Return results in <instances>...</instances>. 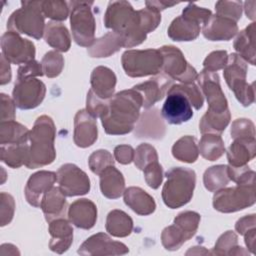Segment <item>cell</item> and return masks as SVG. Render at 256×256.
I'll list each match as a JSON object with an SVG mask.
<instances>
[{"label": "cell", "mask_w": 256, "mask_h": 256, "mask_svg": "<svg viewBox=\"0 0 256 256\" xmlns=\"http://www.w3.org/2000/svg\"><path fill=\"white\" fill-rule=\"evenodd\" d=\"M143 99L134 89L123 90L108 100L107 112L100 118L107 134L124 135L134 129L139 120Z\"/></svg>", "instance_id": "cell-1"}, {"label": "cell", "mask_w": 256, "mask_h": 256, "mask_svg": "<svg viewBox=\"0 0 256 256\" xmlns=\"http://www.w3.org/2000/svg\"><path fill=\"white\" fill-rule=\"evenodd\" d=\"M55 125L49 116L42 115L36 119L28 136L29 148L24 164L27 168L43 167L55 160Z\"/></svg>", "instance_id": "cell-2"}, {"label": "cell", "mask_w": 256, "mask_h": 256, "mask_svg": "<svg viewBox=\"0 0 256 256\" xmlns=\"http://www.w3.org/2000/svg\"><path fill=\"white\" fill-rule=\"evenodd\" d=\"M167 181L162 189L164 204L171 208H179L187 204L194 192L196 173L194 170L183 167H173L165 174Z\"/></svg>", "instance_id": "cell-3"}, {"label": "cell", "mask_w": 256, "mask_h": 256, "mask_svg": "<svg viewBox=\"0 0 256 256\" xmlns=\"http://www.w3.org/2000/svg\"><path fill=\"white\" fill-rule=\"evenodd\" d=\"M44 18L42 1H21V8L15 10L8 19L7 28L17 34L40 39L46 27Z\"/></svg>", "instance_id": "cell-4"}, {"label": "cell", "mask_w": 256, "mask_h": 256, "mask_svg": "<svg viewBox=\"0 0 256 256\" xmlns=\"http://www.w3.org/2000/svg\"><path fill=\"white\" fill-rule=\"evenodd\" d=\"M223 76L229 88L234 92L237 100L245 107L250 106L255 100L254 83L246 82L247 62L238 54L232 53L228 56L227 63L223 68Z\"/></svg>", "instance_id": "cell-5"}, {"label": "cell", "mask_w": 256, "mask_h": 256, "mask_svg": "<svg viewBox=\"0 0 256 256\" xmlns=\"http://www.w3.org/2000/svg\"><path fill=\"white\" fill-rule=\"evenodd\" d=\"M70 9V24L74 41L82 47H90L95 41V19L91 10L93 1L67 2Z\"/></svg>", "instance_id": "cell-6"}, {"label": "cell", "mask_w": 256, "mask_h": 256, "mask_svg": "<svg viewBox=\"0 0 256 256\" xmlns=\"http://www.w3.org/2000/svg\"><path fill=\"white\" fill-rule=\"evenodd\" d=\"M121 62L126 75L145 77L160 72L163 58L159 49L127 50L122 54Z\"/></svg>", "instance_id": "cell-7"}, {"label": "cell", "mask_w": 256, "mask_h": 256, "mask_svg": "<svg viewBox=\"0 0 256 256\" xmlns=\"http://www.w3.org/2000/svg\"><path fill=\"white\" fill-rule=\"evenodd\" d=\"M200 215L194 211L180 213L172 225L166 227L161 234L162 245L165 249L174 251L189 240L197 231Z\"/></svg>", "instance_id": "cell-8"}, {"label": "cell", "mask_w": 256, "mask_h": 256, "mask_svg": "<svg viewBox=\"0 0 256 256\" xmlns=\"http://www.w3.org/2000/svg\"><path fill=\"white\" fill-rule=\"evenodd\" d=\"M255 183L222 188L213 196V207L222 213L236 212L255 203Z\"/></svg>", "instance_id": "cell-9"}, {"label": "cell", "mask_w": 256, "mask_h": 256, "mask_svg": "<svg viewBox=\"0 0 256 256\" xmlns=\"http://www.w3.org/2000/svg\"><path fill=\"white\" fill-rule=\"evenodd\" d=\"M162 54V70L172 80H178L183 84L194 83L198 74L185 59L180 49L175 46H162L159 48Z\"/></svg>", "instance_id": "cell-10"}, {"label": "cell", "mask_w": 256, "mask_h": 256, "mask_svg": "<svg viewBox=\"0 0 256 256\" xmlns=\"http://www.w3.org/2000/svg\"><path fill=\"white\" fill-rule=\"evenodd\" d=\"M45 84L34 77L17 79L12 92L15 105L22 110L36 108L45 97Z\"/></svg>", "instance_id": "cell-11"}, {"label": "cell", "mask_w": 256, "mask_h": 256, "mask_svg": "<svg viewBox=\"0 0 256 256\" xmlns=\"http://www.w3.org/2000/svg\"><path fill=\"white\" fill-rule=\"evenodd\" d=\"M57 182L65 196L85 195L90 190V180L87 174L75 164L67 163L57 171Z\"/></svg>", "instance_id": "cell-12"}, {"label": "cell", "mask_w": 256, "mask_h": 256, "mask_svg": "<svg viewBox=\"0 0 256 256\" xmlns=\"http://www.w3.org/2000/svg\"><path fill=\"white\" fill-rule=\"evenodd\" d=\"M2 55L13 64H24L35 57V46L28 40L19 36V34L7 31L1 37Z\"/></svg>", "instance_id": "cell-13"}, {"label": "cell", "mask_w": 256, "mask_h": 256, "mask_svg": "<svg viewBox=\"0 0 256 256\" xmlns=\"http://www.w3.org/2000/svg\"><path fill=\"white\" fill-rule=\"evenodd\" d=\"M202 94L206 96L209 104L208 110L215 113H222L228 109L227 99L220 87L219 76L216 72L202 70L196 78Z\"/></svg>", "instance_id": "cell-14"}, {"label": "cell", "mask_w": 256, "mask_h": 256, "mask_svg": "<svg viewBox=\"0 0 256 256\" xmlns=\"http://www.w3.org/2000/svg\"><path fill=\"white\" fill-rule=\"evenodd\" d=\"M137 11L127 1H111L104 15V25L121 35L134 23Z\"/></svg>", "instance_id": "cell-15"}, {"label": "cell", "mask_w": 256, "mask_h": 256, "mask_svg": "<svg viewBox=\"0 0 256 256\" xmlns=\"http://www.w3.org/2000/svg\"><path fill=\"white\" fill-rule=\"evenodd\" d=\"M161 116L169 124H182L193 117L192 105L182 93L168 91L167 98L162 106Z\"/></svg>", "instance_id": "cell-16"}, {"label": "cell", "mask_w": 256, "mask_h": 256, "mask_svg": "<svg viewBox=\"0 0 256 256\" xmlns=\"http://www.w3.org/2000/svg\"><path fill=\"white\" fill-rule=\"evenodd\" d=\"M129 252L128 247L113 241L105 233H97L86 239L78 249L80 255H123Z\"/></svg>", "instance_id": "cell-17"}, {"label": "cell", "mask_w": 256, "mask_h": 256, "mask_svg": "<svg viewBox=\"0 0 256 256\" xmlns=\"http://www.w3.org/2000/svg\"><path fill=\"white\" fill-rule=\"evenodd\" d=\"M173 85V80L166 74L156 75L146 82L137 84L132 89L138 91L143 99V107L149 109L161 100Z\"/></svg>", "instance_id": "cell-18"}, {"label": "cell", "mask_w": 256, "mask_h": 256, "mask_svg": "<svg viewBox=\"0 0 256 256\" xmlns=\"http://www.w3.org/2000/svg\"><path fill=\"white\" fill-rule=\"evenodd\" d=\"M56 181L57 173L51 171H39L31 175L25 187L27 202L34 207H40L42 197L54 187Z\"/></svg>", "instance_id": "cell-19"}, {"label": "cell", "mask_w": 256, "mask_h": 256, "mask_svg": "<svg viewBox=\"0 0 256 256\" xmlns=\"http://www.w3.org/2000/svg\"><path fill=\"white\" fill-rule=\"evenodd\" d=\"M96 118L86 110H79L74 118V143L81 148L91 146L98 136Z\"/></svg>", "instance_id": "cell-20"}, {"label": "cell", "mask_w": 256, "mask_h": 256, "mask_svg": "<svg viewBox=\"0 0 256 256\" xmlns=\"http://www.w3.org/2000/svg\"><path fill=\"white\" fill-rule=\"evenodd\" d=\"M237 31L238 26L235 21L217 14L211 15L202 28L204 37L210 41H228Z\"/></svg>", "instance_id": "cell-21"}, {"label": "cell", "mask_w": 256, "mask_h": 256, "mask_svg": "<svg viewBox=\"0 0 256 256\" xmlns=\"http://www.w3.org/2000/svg\"><path fill=\"white\" fill-rule=\"evenodd\" d=\"M69 221L77 228L91 229L97 220V207L88 199H78L68 208Z\"/></svg>", "instance_id": "cell-22"}, {"label": "cell", "mask_w": 256, "mask_h": 256, "mask_svg": "<svg viewBox=\"0 0 256 256\" xmlns=\"http://www.w3.org/2000/svg\"><path fill=\"white\" fill-rule=\"evenodd\" d=\"M64 218H57L49 222V233L51 239L49 247L51 251L62 254L67 251L73 241V228Z\"/></svg>", "instance_id": "cell-23"}, {"label": "cell", "mask_w": 256, "mask_h": 256, "mask_svg": "<svg viewBox=\"0 0 256 256\" xmlns=\"http://www.w3.org/2000/svg\"><path fill=\"white\" fill-rule=\"evenodd\" d=\"M165 134V125L157 109L147 110L143 113L135 128V136L138 138L160 139Z\"/></svg>", "instance_id": "cell-24"}, {"label": "cell", "mask_w": 256, "mask_h": 256, "mask_svg": "<svg viewBox=\"0 0 256 256\" xmlns=\"http://www.w3.org/2000/svg\"><path fill=\"white\" fill-rule=\"evenodd\" d=\"M90 82L91 90L97 97L103 100H108L113 96L116 85V76L111 69L104 66L96 67L92 71Z\"/></svg>", "instance_id": "cell-25"}, {"label": "cell", "mask_w": 256, "mask_h": 256, "mask_svg": "<svg viewBox=\"0 0 256 256\" xmlns=\"http://www.w3.org/2000/svg\"><path fill=\"white\" fill-rule=\"evenodd\" d=\"M40 208L42 209L47 222L57 218H64L67 209L65 195L59 187H53L44 194L41 200Z\"/></svg>", "instance_id": "cell-26"}, {"label": "cell", "mask_w": 256, "mask_h": 256, "mask_svg": "<svg viewBox=\"0 0 256 256\" xmlns=\"http://www.w3.org/2000/svg\"><path fill=\"white\" fill-rule=\"evenodd\" d=\"M100 189L102 194L109 199H117L124 193V177L114 165L108 166L101 172Z\"/></svg>", "instance_id": "cell-27"}, {"label": "cell", "mask_w": 256, "mask_h": 256, "mask_svg": "<svg viewBox=\"0 0 256 256\" xmlns=\"http://www.w3.org/2000/svg\"><path fill=\"white\" fill-rule=\"evenodd\" d=\"M124 202L135 213L149 215L155 211L156 203L152 196L139 187H129L124 191Z\"/></svg>", "instance_id": "cell-28"}, {"label": "cell", "mask_w": 256, "mask_h": 256, "mask_svg": "<svg viewBox=\"0 0 256 256\" xmlns=\"http://www.w3.org/2000/svg\"><path fill=\"white\" fill-rule=\"evenodd\" d=\"M256 141L255 139L244 140L234 139L227 151V159L232 167L245 166L255 157Z\"/></svg>", "instance_id": "cell-29"}, {"label": "cell", "mask_w": 256, "mask_h": 256, "mask_svg": "<svg viewBox=\"0 0 256 256\" xmlns=\"http://www.w3.org/2000/svg\"><path fill=\"white\" fill-rule=\"evenodd\" d=\"M124 47L123 36L115 31L108 32L103 37L95 39L87 52L91 57H108Z\"/></svg>", "instance_id": "cell-30"}, {"label": "cell", "mask_w": 256, "mask_h": 256, "mask_svg": "<svg viewBox=\"0 0 256 256\" xmlns=\"http://www.w3.org/2000/svg\"><path fill=\"white\" fill-rule=\"evenodd\" d=\"M200 30V24L181 15L172 21L167 33L174 41H192L198 37Z\"/></svg>", "instance_id": "cell-31"}, {"label": "cell", "mask_w": 256, "mask_h": 256, "mask_svg": "<svg viewBox=\"0 0 256 256\" xmlns=\"http://www.w3.org/2000/svg\"><path fill=\"white\" fill-rule=\"evenodd\" d=\"M44 39L48 45L61 52H67L71 46V37L67 28L57 21H50L46 24Z\"/></svg>", "instance_id": "cell-32"}, {"label": "cell", "mask_w": 256, "mask_h": 256, "mask_svg": "<svg viewBox=\"0 0 256 256\" xmlns=\"http://www.w3.org/2000/svg\"><path fill=\"white\" fill-rule=\"evenodd\" d=\"M255 23H251L244 30L240 31L234 41V49L243 60L255 65V48H254Z\"/></svg>", "instance_id": "cell-33"}, {"label": "cell", "mask_w": 256, "mask_h": 256, "mask_svg": "<svg viewBox=\"0 0 256 256\" xmlns=\"http://www.w3.org/2000/svg\"><path fill=\"white\" fill-rule=\"evenodd\" d=\"M106 231L114 237H126L133 230L131 217L122 210H112L107 215Z\"/></svg>", "instance_id": "cell-34"}, {"label": "cell", "mask_w": 256, "mask_h": 256, "mask_svg": "<svg viewBox=\"0 0 256 256\" xmlns=\"http://www.w3.org/2000/svg\"><path fill=\"white\" fill-rule=\"evenodd\" d=\"M29 130L26 126L11 120L0 123V144H22L29 141Z\"/></svg>", "instance_id": "cell-35"}, {"label": "cell", "mask_w": 256, "mask_h": 256, "mask_svg": "<svg viewBox=\"0 0 256 256\" xmlns=\"http://www.w3.org/2000/svg\"><path fill=\"white\" fill-rule=\"evenodd\" d=\"M230 111L215 113L207 110L199 123V130L202 134H221L230 122Z\"/></svg>", "instance_id": "cell-36"}, {"label": "cell", "mask_w": 256, "mask_h": 256, "mask_svg": "<svg viewBox=\"0 0 256 256\" xmlns=\"http://www.w3.org/2000/svg\"><path fill=\"white\" fill-rule=\"evenodd\" d=\"M198 150L203 158L209 161H215L224 154L225 146L219 134L206 133L203 134L200 140Z\"/></svg>", "instance_id": "cell-37"}, {"label": "cell", "mask_w": 256, "mask_h": 256, "mask_svg": "<svg viewBox=\"0 0 256 256\" xmlns=\"http://www.w3.org/2000/svg\"><path fill=\"white\" fill-rule=\"evenodd\" d=\"M173 156L182 162L194 163L199 155L198 145L194 136H183L177 140L172 147Z\"/></svg>", "instance_id": "cell-38"}, {"label": "cell", "mask_w": 256, "mask_h": 256, "mask_svg": "<svg viewBox=\"0 0 256 256\" xmlns=\"http://www.w3.org/2000/svg\"><path fill=\"white\" fill-rule=\"evenodd\" d=\"M28 148V142L22 144L1 145V161L11 168H19L25 164Z\"/></svg>", "instance_id": "cell-39"}, {"label": "cell", "mask_w": 256, "mask_h": 256, "mask_svg": "<svg viewBox=\"0 0 256 256\" xmlns=\"http://www.w3.org/2000/svg\"><path fill=\"white\" fill-rule=\"evenodd\" d=\"M230 178L228 176L226 165H216L208 168L203 176V182L205 188L210 192L218 191L224 188Z\"/></svg>", "instance_id": "cell-40"}, {"label": "cell", "mask_w": 256, "mask_h": 256, "mask_svg": "<svg viewBox=\"0 0 256 256\" xmlns=\"http://www.w3.org/2000/svg\"><path fill=\"white\" fill-rule=\"evenodd\" d=\"M237 240H238L237 235L233 231L225 232L218 238L211 254H214V255L247 254V252L244 251L242 247L238 246Z\"/></svg>", "instance_id": "cell-41"}, {"label": "cell", "mask_w": 256, "mask_h": 256, "mask_svg": "<svg viewBox=\"0 0 256 256\" xmlns=\"http://www.w3.org/2000/svg\"><path fill=\"white\" fill-rule=\"evenodd\" d=\"M44 75L49 78L57 77L64 67V58L57 51L47 52L41 61Z\"/></svg>", "instance_id": "cell-42"}, {"label": "cell", "mask_w": 256, "mask_h": 256, "mask_svg": "<svg viewBox=\"0 0 256 256\" xmlns=\"http://www.w3.org/2000/svg\"><path fill=\"white\" fill-rule=\"evenodd\" d=\"M168 91H176L182 93L189 100L190 104L197 110L203 106V94L199 86L195 83L172 85Z\"/></svg>", "instance_id": "cell-43"}, {"label": "cell", "mask_w": 256, "mask_h": 256, "mask_svg": "<svg viewBox=\"0 0 256 256\" xmlns=\"http://www.w3.org/2000/svg\"><path fill=\"white\" fill-rule=\"evenodd\" d=\"M42 11L45 17L63 21L67 19L70 9L65 1H42Z\"/></svg>", "instance_id": "cell-44"}, {"label": "cell", "mask_w": 256, "mask_h": 256, "mask_svg": "<svg viewBox=\"0 0 256 256\" xmlns=\"http://www.w3.org/2000/svg\"><path fill=\"white\" fill-rule=\"evenodd\" d=\"M88 164L90 167V170L100 175L101 172L106 169L108 166L114 165V158L112 154L107 150H97L93 152L88 160Z\"/></svg>", "instance_id": "cell-45"}, {"label": "cell", "mask_w": 256, "mask_h": 256, "mask_svg": "<svg viewBox=\"0 0 256 256\" xmlns=\"http://www.w3.org/2000/svg\"><path fill=\"white\" fill-rule=\"evenodd\" d=\"M133 161L138 169L143 170L149 163L158 161V155L153 146L147 143H143L136 148Z\"/></svg>", "instance_id": "cell-46"}, {"label": "cell", "mask_w": 256, "mask_h": 256, "mask_svg": "<svg viewBox=\"0 0 256 256\" xmlns=\"http://www.w3.org/2000/svg\"><path fill=\"white\" fill-rule=\"evenodd\" d=\"M231 137L233 139L251 140L255 139V126L254 123L245 118L236 119L232 123Z\"/></svg>", "instance_id": "cell-47"}, {"label": "cell", "mask_w": 256, "mask_h": 256, "mask_svg": "<svg viewBox=\"0 0 256 256\" xmlns=\"http://www.w3.org/2000/svg\"><path fill=\"white\" fill-rule=\"evenodd\" d=\"M216 14L237 22L242 15L241 1H218L215 4Z\"/></svg>", "instance_id": "cell-48"}, {"label": "cell", "mask_w": 256, "mask_h": 256, "mask_svg": "<svg viewBox=\"0 0 256 256\" xmlns=\"http://www.w3.org/2000/svg\"><path fill=\"white\" fill-rule=\"evenodd\" d=\"M108 100H103V99L97 97L94 94V92L90 89L87 94L86 111L94 118H97V117L101 118L107 112Z\"/></svg>", "instance_id": "cell-49"}, {"label": "cell", "mask_w": 256, "mask_h": 256, "mask_svg": "<svg viewBox=\"0 0 256 256\" xmlns=\"http://www.w3.org/2000/svg\"><path fill=\"white\" fill-rule=\"evenodd\" d=\"M138 12H139L142 28L146 34H148L149 32H152L157 28V26L161 21L160 12L147 7L144 9L138 10Z\"/></svg>", "instance_id": "cell-50"}, {"label": "cell", "mask_w": 256, "mask_h": 256, "mask_svg": "<svg viewBox=\"0 0 256 256\" xmlns=\"http://www.w3.org/2000/svg\"><path fill=\"white\" fill-rule=\"evenodd\" d=\"M144 178L149 187L152 189H157L163 179V169L158 161L149 163L144 169Z\"/></svg>", "instance_id": "cell-51"}, {"label": "cell", "mask_w": 256, "mask_h": 256, "mask_svg": "<svg viewBox=\"0 0 256 256\" xmlns=\"http://www.w3.org/2000/svg\"><path fill=\"white\" fill-rule=\"evenodd\" d=\"M15 202L10 194L1 192L0 194V216H1V226H5L11 222L14 216Z\"/></svg>", "instance_id": "cell-52"}, {"label": "cell", "mask_w": 256, "mask_h": 256, "mask_svg": "<svg viewBox=\"0 0 256 256\" xmlns=\"http://www.w3.org/2000/svg\"><path fill=\"white\" fill-rule=\"evenodd\" d=\"M228 55L225 50L213 51L211 52L204 60L203 66L204 70L210 72H216L220 69H223L227 63Z\"/></svg>", "instance_id": "cell-53"}, {"label": "cell", "mask_w": 256, "mask_h": 256, "mask_svg": "<svg viewBox=\"0 0 256 256\" xmlns=\"http://www.w3.org/2000/svg\"><path fill=\"white\" fill-rule=\"evenodd\" d=\"M212 12L209 9L198 7L194 3H189L183 10L182 16L197 22L198 24L204 25L207 20L211 17Z\"/></svg>", "instance_id": "cell-54"}, {"label": "cell", "mask_w": 256, "mask_h": 256, "mask_svg": "<svg viewBox=\"0 0 256 256\" xmlns=\"http://www.w3.org/2000/svg\"><path fill=\"white\" fill-rule=\"evenodd\" d=\"M42 75H44L42 65L41 63L35 60H31L27 63L20 65L17 71V79H24V78L42 76Z\"/></svg>", "instance_id": "cell-55"}, {"label": "cell", "mask_w": 256, "mask_h": 256, "mask_svg": "<svg viewBox=\"0 0 256 256\" xmlns=\"http://www.w3.org/2000/svg\"><path fill=\"white\" fill-rule=\"evenodd\" d=\"M15 102L8 95L1 93V122L15 120Z\"/></svg>", "instance_id": "cell-56"}, {"label": "cell", "mask_w": 256, "mask_h": 256, "mask_svg": "<svg viewBox=\"0 0 256 256\" xmlns=\"http://www.w3.org/2000/svg\"><path fill=\"white\" fill-rule=\"evenodd\" d=\"M134 149L130 145H119L114 149V157L120 164H129L134 159Z\"/></svg>", "instance_id": "cell-57"}, {"label": "cell", "mask_w": 256, "mask_h": 256, "mask_svg": "<svg viewBox=\"0 0 256 256\" xmlns=\"http://www.w3.org/2000/svg\"><path fill=\"white\" fill-rule=\"evenodd\" d=\"M235 229L241 235H244L250 230L255 229V214L247 215L239 219L235 224Z\"/></svg>", "instance_id": "cell-58"}, {"label": "cell", "mask_w": 256, "mask_h": 256, "mask_svg": "<svg viewBox=\"0 0 256 256\" xmlns=\"http://www.w3.org/2000/svg\"><path fill=\"white\" fill-rule=\"evenodd\" d=\"M11 80V68L9 61L1 54V67H0V83L4 85Z\"/></svg>", "instance_id": "cell-59"}, {"label": "cell", "mask_w": 256, "mask_h": 256, "mask_svg": "<svg viewBox=\"0 0 256 256\" xmlns=\"http://www.w3.org/2000/svg\"><path fill=\"white\" fill-rule=\"evenodd\" d=\"M178 3L176 2H173V3H170V2H167V1H146L145 2V5L147 8H151V9H154L158 12L166 9V8H169V7H172V6H175L177 5Z\"/></svg>", "instance_id": "cell-60"}, {"label": "cell", "mask_w": 256, "mask_h": 256, "mask_svg": "<svg viewBox=\"0 0 256 256\" xmlns=\"http://www.w3.org/2000/svg\"><path fill=\"white\" fill-rule=\"evenodd\" d=\"M243 236H244L245 244H246L247 248L250 250L251 253H254V249H255V229L250 230L249 232L245 233Z\"/></svg>", "instance_id": "cell-61"}, {"label": "cell", "mask_w": 256, "mask_h": 256, "mask_svg": "<svg viewBox=\"0 0 256 256\" xmlns=\"http://www.w3.org/2000/svg\"><path fill=\"white\" fill-rule=\"evenodd\" d=\"M245 11H246V15L248 18H250L251 20L255 19V12H254V5H252V7H250V2H245Z\"/></svg>", "instance_id": "cell-62"}]
</instances>
